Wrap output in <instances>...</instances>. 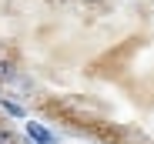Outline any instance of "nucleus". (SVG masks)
Instances as JSON below:
<instances>
[{"label": "nucleus", "mask_w": 154, "mask_h": 144, "mask_svg": "<svg viewBox=\"0 0 154 144\" xmlns=\"http://www.w3.org/2000/svg\"><path fill=\"white\" fill-rule=\"evenodd\" d=\"M30 134H34V141H37V144H54V137H50L40 124H30Z\"/></svg>", "instance_id": "f257e3e1"}, {"label": "nucleus", "mask_w": 154, "mask_h": 144, "mask_svg": "<svg viewBox=\"0 0 154 144\" xmlns=\"http://www.w3.org/2000/svg\"><path fill=\"white\" fill-rule=\"evenodd\" d=\"M0 144H14V134H10V131H4V127H0Z\"/></svg>", "instance_id": "f03ea898"}, {"label": "nucleus", "mask_w": 154, "mask_h": 144, "mask_svg": "<svg viewBox=\"0 0 154 144\" xmlns=\"http://www.w3.org/2000/svg\"><path fill=\"white\" fill-rule=\"evenodd\" d=\"M0 81H10V64H0Z\"/></svg>", "instance_id": "7ed1b4c3"}]
</instances>
